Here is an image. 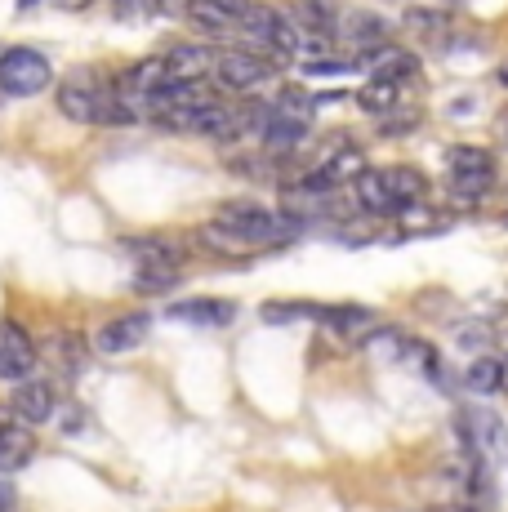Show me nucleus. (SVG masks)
<instances>
[{
  "label": "nucleus",
  "instance_id": "1",
  "mask_svg": "<svg viewBox=\"0 0 508 512\" xmlns=\"http://www.w3.org/2000/svg\"><path fill=\"white\" fill-rule=\"evenodd\" d=\"M214 223H223L228 232H237L241 241L250 245V254L272 250V245H290L299 232L308 228L304 214L295 210H268V205H254V201H223Z\"/></svg>",
  "mask_w": 508,
  "mask_h": 512
},
{
  "label": "nucleus",
  "instance_id": "2",
  "mask_svg": "<svg viewBox=\"0 0 508 512\" xmlns=\"http://www.w3.org/2000/svg\"><path fill=\"white\" fill-rule=\"evenodd\" d=\"M50 81H54V67H50V58H45L41 49L9 45L5 54H0V90L5 94L32 98V94L50 90Z\"/></svg>",
  "mask_w": 508,
  "mask_h": 512
},
{
  "label": "nucleus",
  "instance_id": "3",
  "mask_svg": "<svg viewBox=\"0 0 508 512\" xmlns=\"http://www.w3.org/2000/svg\"><path fill=\"white\" fill-rule=\"evenodd\" d=\"M277 67H281L277 58H263V54H254V49H223V54L214 58V81L228 94H254L272 81Z\"/></svg>",
  "mask_w": 508,
  "mask_h": 512
},
{
  "label": "nucleus",
  "instance_id": "4",
  "mask_svg": "<svg viewBox=\"0 0 508 512\" xmlns=\"http://www.w3.org/2000/svg\"><path fill=\"white\" fill-rule=\"evenodd\" d=\"M455 428H459V441H464V455H477L491 464V459H500L508 450V432L491 410H464L455 419Z\"/></svg>",
  "mask_w": 508,
  "mask_h": 512
},
{
  "label": "nucleus",
  "instance_id": "5",
  "mask_svg": "<svg viewBox=\"0 0 508 512\" xmlns=\"http://www.w3.org/2000/svg\"><path fill=\"white\" fill-rule=\"evenodd\" d=\"M250 9H254V0H183V18H188L201 36L241 32Z\"/></svg>",
  "mask_w": 508,
  "mask_h": 512
},
{
  "label": "nucleus",
  "instance_id": "6",
  "mask_svg": "<svg viewBox=\"0 0 508 512\" xmlns=\"http://www.w3.org/2000/svg\"><path fill=\"white\" fill-rule=\"evenodd\" d=\"M353 196H357V210L361 214H375V219H402V210L406 205L397 201V192H393V183H388V174H384V165H366V170L353 179Z\"/></svg>",
  "mask_w": 508,
  "mask_h": 512
},
{
  "label": "nucleus",
  "instance_id": "7",
  "mask_svg": "<svg viewBox=\"0 0 508 512\" xmlns=\"http://www.w3.org/2000/svg\"><path fill=\"white\" fill-rule=\"evenodd\" d=\"M148 334H152V312H121V317H112L99 330L94 352H103V357H125V352H134Z\"/></svg>",
  "mask_w": 508,
  "mask_h": 512
},
{
  "label": "nucleus",
  "instance_id": "8",
  "mask_svg": "<svg viewBox=\"0 0 508 512\" xmlns=\"http://www.w3.org/2000/svg\"><path fill=\"white\" fill-rule=\"evenodd\" d=\"M36 366V343L18 321H0V379L18 383Z\"/></svg>",
  "mask_w": 508,
  "mask_h": 512
},
{
  "label": "nucleus",
  "instance_id": "9",
  "mask_svg": "<svg viewBox=\"0 0 508 512\" xmlns=\"http://www.w3.org/2000/svg\"><path fill=\"white\" fill-rule=\"evenodd\" d=\"M121 250L134 259V268H183L188 263V245L174 236H125Z\"/></svg>",
  "mask_w": 508,
  "mask_h": 512
},
{
  "label": "nucleus",
  "instance_id": "10",
  "mask_svg": "<svg viewBox=\"0 0 508 512\" xmlns=\"http://www.w3.org/2000/svg\"><path fill=\"white\" fill-rule=\"evenodd\" d=\"M9 410H14L23 423H50L54 410H58V392L50 379H23L14 383V397H9Z\"/></svg>",
  "mask_w": 508,
  "mask_h": 512
},
{
  "label": "nucleus",
  "instance_id": "11",
  "mask_svg": "<svg viewBox=\"0 0 508 512\" xmlns=\"http://www.w3.org/2000/svg\"><path fill=\"white\" fill-rule=\"evenodd\" d=\"M357 58H361V67H366L370 76H384V81H397V85L415 81V76H419V58L410 54V49L393 45V41L366 49V54H357Z\"/></svg>",
  "mask_w": 508,
  "mask_h": 512
},
{
  "label": "nucleus",
  "instance_id": "12",
  "mask_svg": "<svg viewBox=\"0 0 508 512\" xmlns=\"http://www.w3.org/2000/svg\"><path fill=\"white\" fill-rule=\"evenodd\" d=\"M321 326L335 330L348 348H366V343L375 339V330H379V317L370 308H361V303H339V308L326 312V321H321Z\"/></svg>",
  "mask_w": 508,
  "mask_h": 512
},
{
  "label": "nucleus",
  "instance_id": "13",
  "mask_svg": "<svg viewBox=\"0 0 508 512\" xmlns=\"http://www.w3.org/2000/svg\"><path fill=\"white\" fill-rule=\"evenodd\" d=\"M170 317L174 321H188V326H232L237 321V303L232 299H183V303H170Z\"/></svg>",
  "mask_w": 508,
  "mask_h": 512
},
{
  "label": "nucleus",
  "instance_id": "14",
  "mask_svg": "<svg viewBox=\"0 0 508 512\" xmlns=\"http://www.w3.org/2000/svg\"><path fill=\"white\" fill-rule=\"evenodd\" d=\"M36 455V437H32V423L14 419L5 432H0V472H18L27 468Z\"/></svg>",
  "mask_w": 508,
  "mask_h": 512
},
{
  "label": "nucleus",
  "instance_id": "15",
  "mask_svg": "<svg viewBox=\"0 0 508 512\" xmlns=\"http://www.w3.org/2000/svg\"><path fill=\"white\" fill-rule=\"evenodd\" d=\"M344 36H348V45H353L357 54H366V49H375V45H384V41H388V23H384L379 14L353 9V14L344 18Z\"/></svg>",
  "mask_w": 508,
  "mask_h": 512
},
{
  "label": "nucleus",
  "instance_id": "16",
  "mask_svg": "<svg viewBox=\"0 0 508 512\" xmlns=\"http://www.w3.org/2000/svg\"><path fill=\"white\" fill-rule=\"evenodd\" d=\"M353 98H357L361 112H370V116H388L393 107H402V85H397V81H384V76H370V85H361Z\"/></svg>",
  "mask_w": 508,
  "mask_h": 512
},
{
  "label": "nucleus",
  "instance_id": "17",
  "mask_svg": "<svg viewBox=\"0 0 508 512\" xmlns=\"http://www.w3.org/2000/svg\"><path fill=\"white\" fill-rule=\"evenodd\" d=\"M446 174H495V152L477 143H455L446 152Z\"/></svg>",
  "mask_w": 508,
  "mask_h": 512
},
{
  "label": "nucleus",
  "instance_id": "18",
  "mask_svg": "<svg viewBox=\"0 0 508 512\" xmlns=\"http://www.w3.org/2000/svg\"><path fill=\"white\" fill-rule=\"evenodd\" d=\"M214 58L205 45H170V54H165V63H170L174 76H205L214 72Z\"/></svg>",
  "mask_w": 508,
  "mask_h": 512
},
{
  "label": "nucleus",
  "instance_id": "19",
  "mask_svg": "<svg viewBox=\"0 0 508 512\" xmlns=\"http://www.w3.org/2000/svg\"><path fill=\"white\" fill-rule=\"evenodd\" d=\"M330 303H263L259 317L268 326H290V321H326Z\"/></svg>",
  "mask_w": 508,
  "mask_h": 512
},
{
  "label": "nucleus",
  "instance_id": "20",
  "mask_svg": "<svg viewBox=\"0 0 508 512\" xmlns=\"http://www.w3.org/2000/svg\"><path fill=\"white\" fill-rule=\"evenodd\" d=\"M384 174H388V183H393V192H397V201L406 205H419L428 196V179L415 170V165H384Z\"/></svg>",
  "mask_w": 508,
  "mask_h": 512
},
{
  "label": "nucleus",
  "instance_id": "21",
  "mask_svg": "<svg viewBox=\"0 0 508 512\" xmlns=\"http://www.w3.org/2000/svg\"><path fill=\"white\" fill-rule=\"evenodd\" d=\"M464 383H468V392H477V397H491V392H500V383H504V361L477 357L473 366L464 370Z\"/></svg>",
  "mask_w": 508,
  "mask_h": 512
},
{
  "label": "nucleus",
  "instance_id": "22",
  "mask_svg": "<svg viewBox=\"0 0 508 512\" xmlns=\"http://www.w3.org/2000/svg\"><path fill=\"white\" fill-rule=\"evenodd\" d=\"M290 18H295L299 27H308V32H326L335 36L339 32V18H335V5H326V0H299L295 9H290Z\"/></svg>",
  "mask_w": 508,
  "mask_h": 512
},
{
  "label": "nucleus",
  "instance_id": "23",
  "mask_svg": "<svg viewBox=\"0 0 508 512\" xmlns=\"http://www.w3.org/2000/svg\"><path fill=\"white\" fill-rule=\"evenodd\" d=\"M317 170H326L335 183H344V179H357V174L366 170V156H361V147H353V143H339Z\"/></svg>",
  "mask_w": 508,
  "mask_h": 512
},
{
  "label": "nucleus",
  "instance_id": "24",
  "mask_svg": "<svg viewBox=\"0 0 508 512\" xmlns=\"http://www.w3.org/2000/svg\"><path fill=\"white\" fill-rule=\"evenodd\" d=\"M277 112H286V116H299V121H312L317 116V103L321 98L317 94H304V90H295V85H286V90H277L268 98Z\"/></svg>",
  "mask_w": 508,
  "mask_h": 512
},
{
  "label": "nucleus",
  "instance_id": "25",
  "mask_svg": "<svg viewBox=\"0 0 508 512\" xmlns=\"http://www.w3.org/2000/svg\"><path fill=\"white\" fill-rule=\"evenodd\" d=\"M183 268H139V277H130V290L134 294H170L179 285Z\"/></svg>",
  "mask_w": 508,
  "mask_h": 512
},
{
  "label": "nucleus",
  "instance_id": "26",
  "mask_svg": "<svg viewBox=\"0 0 508 512\" xmlns=\"http://www.w3.org/2000/svg\"><path fill=\"white\" fill-rule=\"evenodd\" d=\"M85 357H90V348H85L81 334H72V330H67V334H54V361H58V366L81 370Z\"/></svg>",
  "mask_w": 508,
  "mask_h": 512
},
{
  "label": "nucleus",
  "instance_id": "27",
  "mask_svg": "<svg viewBox=\"0 0 508 512\" xmlns=\"http://www.w3.org/2000/svg\"><path fill=\"white\" fill-rule=\"evenodd\" d=\"M406 27H410V32L433 36V32H446V27H451V18H446L442 9H406Z\"/></svg>",
  "mask_w": 508,
  "mask_h": 512
},
{
  "label": "nucleus",
  "instance_id": "28",
  "mask_svg": "<svg viewBox=\"0 0 508 512\" xmlns=\"http://www.w3.org/2000/svg\"><path fill=\"white\" fill-rule=\"evenodd\" d=\"M415 125H419V112H402V107L379 116V134H384V139H402L406 130H415Z\"/></svg>",
  "mask_w": 508,
  "mask_h": 512
},
{
  "label": "nucleus",
  "instance_id": "29",
  "mask_svg": "<svg viewBox=\"0 0 508 512\" xmlns=\"http://www.w3.org/2000/svg\"><path fill=\"white\" fill-rule=\"evenodd\" d=\"M455 339L464 343V348H491V343H495V330L486 326V321H464V326L455 330Z\"/></svg>",
  "mask_w": 508,
  "mask_h": 512
},
{
  "label": "nucleus",
  "instance_id": "30",
  "mask_svg": "<svg viewBox=\"0 0 508 512\" xmlns=\"http://www.w3.org/2000/svg\"><path fill=\"white\" fill-rule=\"evenodd\" d=\"M18 508V495L9 486V472H0V512H14Z\"/></svg>",
  "mask_w": 508,
  "mask_h": 512
},
{
  "label": "nucleus",
  "instance_id": "31",
  "mask_svg": "<svg viewBox=\"0 0 508 512\" xmlns=\"http://www.w3.org/2000/svg\"><path fill=\"white\" fill-rule=\"evenodd\" d=\"M58 423H63L67 432H81L85 428V410L81 406H67V419H58Z\"/></svg>",
  "mask_w": 508,
  "mask_h": 512
},
{
  "label": "nucleus",
  "instance_id": "32",
  "mask_svg": "<svg viewBox=\"0 0 508 512\" xmlns=\"http://www.w3.org/2000/svg\"><path fill=\"white\" fill-rule=\"evenodd\" d=\"M495 134H500V139L508 143V107H504V112H500V121H495Z\"/></svg>",
  "mask_w": 508,
  "mask_h": 512
},
{
  "label": "nucleus",
  "instance_id": "33",
  "mask_svg": "<svg viewBox=\"0 0 508 512\" xmlns=\"http://www.w3.org/2000/svg\"><path fill=\"white\" fill-rule=\"evenodd\" d=\"M18 415H14V410H9V406H0V432H5L9 428V423H14Z\"/></svg>",
  "mask_w": 508,
  "mask_h": 512
},
{
  "label": "nucleus",
  "instance_id": "34",
  "mask_svg": "<svg viewBox=\"0 0 508 512\" xmlns=\"http://www.w3.org/2000/svg\"><path fill=\"white\" fill-rule=\"evenodd\" d=\"M58 5H63V9H90L94 0H58Z\"/></svg>",
  "mask_w": 508,
  "mask_h": 512
},
{
  "label": "nucleus",
  "instance_id": "35",
  "mask_svg": "<svg viewBox=\"0 0 508 512\" xmlns=\"http://www.w3.org/2000/svg\"><path fill=\"white\" fill-rule=\"evenodd\" d=\"M495 76H500V85L508 90V63H504V67H500V72H495Z\"/></svg>",
  "mask_w": 508,
  "mask_h": 512
},
{
  "label": "nucleus",
  "instance_id": "36",
  "mask_svg": "<svg viewBox=\"0 0 508 512\" xmlns=\"http://www.w3.org/2000/svg\"><path fill=\"white\" fill-rule=\"evenodd\" d=\"M36 5H41V0H18V9H36Z\"/></svg>",
  "mask_w": 508,
  "mask_h": 512
},
{
  "label": "nucleus",
  "instance_id": "37",
  "mask_svg": "<svg viewBox=\"0 0 508 512\" xmlns=\"http://www.w3.org/2000/svg\"><path fill=\"white\" fill-rule=\"evenodd\" d=\"M500 392H508V357H504V383H500Z\"/></svg>",
  "mask_w": 508,
  "mask_h": 512
},
{
  "label": "nucleus",
  "instance_id": "38",
  "mask_svg": "<svg viewBox=\"0 0 508 512\" xmlns=\"http://www.w3.org/2000/svg\"><path fill=\"white\" fill-rule=\"evenodd\" d=\"M433 512H473V508H433Z\"/></svg>",
  "mask_w": 508,
  "mask_h": 512
},
{
  "label": "nucleus",
  "instance_id": "39",
  "mask_svg": "<svg viewBox=\"0 0 508 512\" xmlns=\"http://www.w3.org/2000/svg\"><path fill=\"white\" fill-rule=\"evenodd\" d=\"M504 223H508V214H504Z\"/></svg>",
  "mask_w": 508,
  "mask_h": 512
}]
</instances>
